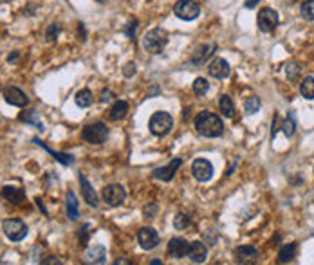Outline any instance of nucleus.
<instances>
[{"instance_id": "f257e3e1", "label": "nucleus", "mask_w": 314, "mask_h": 265, "mask_svg": "<svg viewBox=\"0 0 314 265\" xmlns=\"http://www.w3.org/2000/svg\"><path fill=\"white\" fill-rule=\"evenodd\" d=\"M195 128L197 132L204 137H220L224 134V123L222 119L213 112H201L195 118Z\"/></svg>"}, {"instance_id": "f03ea898", "label": "nucleus", "mask_w": 314, "mask_h": 265, "mask_svg": "<svg viewBox=\"0 0 314 265\" xmlns=\"http://www.w3.org/2000/svg\"><path fill=\"white\" fill-rule=\"evenodd\" d=\"M166 43H168V35H166L165 29H159V27L148 31V33L145 35V38H143V47L152 54L163 53Z\"/></svg>"}, {"instance_id": "7ed1b4c3", "label": "nucleus", "mask_w": 314, "mask_h": 265, "mask_svg": "<svg viewBox=\"0 0 314 265\" xmlns=\"http://www.w3.org/2000/svg\"><path fill=\"white\" fill-rule=\"evenodd\" d=\"M172 126H173L172 116H170L168 112H163V110L155 112L154 116L150 118V121H148L150 132H152L154 136H157V137L166 136V134L172 130Z\"/></svg>"}, {"instance_id": "20e7f679", "label": "nucleus", "mask_w": 314, "mask_h": 265, "mask_svg": "<svg viewBox=\"0 0 314 265\" xmlns=\"http://www.w3.org/2000/svg\"><path fill=\"white\" fill-rule=\"evenodd\" d=\"M82 137L90 144H103L108 139V128L105 123H92L87 124L82 132Z\"/></svg>"}, {"instance_id": "39448f33", "label": "nucleus", "mask_w": 314, "mask_h": 265, "mask_svg": "<svg viewBox=\"0 0 314 265\" xmlns=\"http://www.w3.org/2000/svg\"><path fill=\"white\" fill-rule=\"evenodd\" d=\"M2 231L11 242H22L27 236V225L20 218H6L2 222Z\"/></svg>"}, {"instance_id": "423d86ee", "label": "nucleus", "mask_w": 314, "mask_h": 265, "mask_svg": "<svg viewBox=\"0 0 314 265\" xmlns=\"http://www.w3.org/2000/svg\"><path fill=\"white\" fill-rule=\"evenodd\" d=\"M173 13H175V17L181 18V20L190 22V20H195V18L201 15V6L197 4L195 0H179V2H175V6H173Z\"/></svg>"}, {"instance_id": "0eeeda50", "label": "nucleus", "mask_w": 314, "mask_h": 265, "mask_svg": "<svg viewBox=\"0 0 314 265\" xmlns=\"http://www.w3.org/2000/svg\"><path fill=\"white\" fill-rule=\"evenodd\" d=\"M280 22L278 13L271 9V7H264L258 11V17H256V24H258V29L262 33H273L276 29V25Z\"/></svg>"}, {"instance_id": "6e6552de", "label": "nucleus", "mask_w": 314, "mask_h": 265, "mask_svg": "<svg viewBox=\"0 0 314 265\" xmlns=\"http://www.w3.org/2000/svg\"><path fill=\"white\" fill-rule=\"evenodd\" d=\"M101 197H103V201L107 202L108 206H121L125 197H126V191H125L121 184H108V186L103 188Z\"/></svg>"}, {"instance_id": "1a4fd4ad", "label": "nucleus", "mask_w": 314, "mask_h": 265, "mask_svg": "<svg viewBox=\"0 0 314 265\" xmlns=\"http://www.w3.org/2000/svg\"><path fill=\"white\" fill-rule=\"evenodd\" d=\"M191 173L199 183H208L213 177V164L208 159H195L191 164Z\"/></svg>"}, {"instance_id": "9d476101", "label": "nucleus", "mask_w": 314, "mask_h": 265, "mask_svg": "<svg viewBox=\"0 0 314 265\" xmlns=\"http://www.w3.org/2000/svg\"><path fill=\"white\" fill-rule=\"evenodd\" d=\"M215 53H217V43H213V41H204L201 45H197V49L193 51V54H191V63L193 65L206 63Z\"/></svg>"}, {"instance_id": "9b49d317", "label": "nucleus", "mask_w": 314, "mask_h": 265, "mask_svg": "<svg viewBox=\"0 0 314 265\" xmlns=\"http://www.w3.org/2000/svg\"><path fill=\"white\" fill-rule=\"evenodd\" d=\"M137 242L145 251H152L159 245V235L154 227H141L137 233Z\"/></svg>"}, {"instance_id": "f8f14e48", "label": "nucleus", "mask_w": 314, "mask_h": 265, "mask_svg": "<svg viewBox=\"0 0 314 265\" xmlns=\"http://www.w3.org/2000/svg\"><path fill=\"white\" fill-rule=\"evenodd\" d=\"M4 100L13 106H18V108H24V106L29 105V96L25 94L24 90H20L18 87H7L4 90Z\"/></svg>"}, {"instance_id": "ddd939ff", "label": "nucleus", "mask_w": 314, "mask_h": 265, "mask_svg": "<svg viewBox=\"0 0 314 265\" xmlns=\"http://www.w3.org/2000/svg\"><path fill=\"white\" fill-rule=\"evenodd\" d=\"M181 164H183V159H181V157H175L172 163H168V164L163 166V168H157V170L154 171V179L163 181V183L172 181L173 175H175V171L181 168Z\"/></svg>"}, {"instance_id": "4468645a", "label": "nucleus", "mask_w": 314, "mask_h": 265, "mask_svg": "<svg viewBox=\"0 0 314 265\" xmlns=\"http://www.w3.org/2000/svg\"><path fill=\"white\" fill-rule=\"evenodd\" d=\"M208 72H209V76L217 78V80H226L231 72V67L224 58H215L208 67Z\"/></svg>"}, {"instance_id": "2eb2a0df", "label": "nucleus", "mask_w": 314, "mask_h": 265, "mask_svg": "<svg viewBox=\"0 0 314 265\" xmlns=\"http://www.w3.org/2000/svg\"><path fill=\"white\" fill-rule=\"evenodd\" d=\"M188 247H190V244L184 238H179L177 236V238H172V240L168 242V254L175 260H181L188 254Z\"/></svg>"}, {"instance_id": "dca6fc26", "label": "nucleus", "mask_w": 314, "mask_h": 265, "mask_svg": "<svg viewBox=\"0 0 314 265\" xmlns=\"http://www.w3.org/2000/svg\"><path fill=\"white\" fill-rule=\"evenodd\" d=\"M78 179H80V186H82V193H83V199H85V202H87L90 207H98V206H100V199H98L96 191L92 189L90 183L85 179V175H83V173H80V175H78Z\"/></svg>"}, {"instance_id": "f3484780", "label": "nucleus", "mask_w": 314, "mask_h": 265, "mask_svg": "<svg viewBox=\"0 0 314 265\" xmlns=\"http://www.w3.org/2000/svg\"><path fill=\"white\" fill-rule=\"evenodd\" d=\"M235 258L238 264H255L258 260V249L253 245H242L235 251Z\"/></svg>"}, {"instance_id": "a211bd4d", "label": "nucleus", "mask_w": 314, "mask_h": 265, "mask_svg": "<svg viewBox=\"0 0 314 265\" xmlns=\"http://www.w3.org/2000/svg\"><path fill=\"white\" fill-rule=\"evenodd\" d=\"M0 195H2L4 201L11 202V204H22L25 199V191L18 186H4Z\"/></svg>"}, {"instance_id": "6ab92c4d", "label": "nucleus", "mask_w": 314, "mask_h": 265, "mask_svg": "<svg viewBox=\"0 0 314 265\" xmlns=\"http://www.w3.org/2000/svg\"><path fill=\"white\" fill-rule=\"evenodd\" d=\"M188 256L193 264H202L206 262V256H208V249L202 242H191L190 247H188Z\"/></svg>"}, {"instance_id": "aec40b11", "label": "nucleus", "mask_w": 314, "mask_h": 265, "mask_svg": "<svg viewBox=\"0 0 314 265\" xmlns=\"http://www.w3.org/2000/svg\"><path fill=\"white\" fill-rule=\"evenodd\" d=\"M105 258H107V253H105V247L101 245H94L85 253L87 264H105Z\"/></svg>"}, {"instance_id": "412c9836", "label": "nucleus", "mask_w": 314, "mask_h": 265, "mask_svg": "<svg viewBox=\"0 0 314 265\" xmlns=\"http://www.w3.org/2000/svg\"><path fill=\"white\" fill-rule=\"evenodd\" d=\"M65 209H67V217L69 220H78L80 218V207H78V199L76 195L69 191L65 197Z\"/></svg>"}, {"instance_id": "4be33fe9", "label": "nucleus", "mask_w": 314, "mask_h": 265, "mask_svg": "<svg viewBox=\"0 0 314 265\" xmlns=\"http://www.w3.org/2000/svg\"><path fill=\"white\" fill-rule=\"evenodd\" d=\"M126 114H128V103L125 100H118V101H114V105H112V108H110L108 116H110L112 121H121Z\"/></svg>"}, {"instance_id": "5701e85b", "label": "nucleus", "mask_w": 314, "mask_h": 265, "mask_svg": "<svg viewBox=\"0 0 314 265\" xmlns=\"http://www.w3.org/2000/svg\"><path fill=\"white\" fill-rule=\"evenodd\" d=\"M296 253H298V244H296V242H293V244H287V245H284V247L280 249L278 262H280V264L291 262V260L296 256Z\"/></svg>"}, {"instance_id": "b1692460", "label": "nucleus", "mask_w": 314, "mask_h": 265, "mask_svg": "<svg viewBox=\"0 0 314 265\" xmlns=\"http://www.w3.org/2000/svg\"><path fill=\"white\" fill-rule=\"evenodd\" d=\"M74 101H76V105L80 106V108H87V106H90L94 103V94L90 92L89 88H82V90L74 96Z\"/></svg>"}, {"instance_id": "393cba45", "label": "nucleus", "mask_w": 314, "mask_h": 265, "mask_svg": "<svg viewBox=\"0 0 314 265\" xmlns=\"http://www.w3.org/2000/svg\"><path fill=\"white\" fill-rule=\"evenodd\" d=\"M219 108H220V112H222L224 118H233V116H235V103H233V100L230 98V96H226V94L220 96Z\"/></svg>"}, {"instance_id": "a878e982", "label": "nucleus", "mask_w": 314, "mask_h": 265, "mask_svg": "<svg viewBox=\"0 0 314 265\" xmlns=\"http://www.w3.org/2000/svg\"><path fill=\"white\" fill-rule=\"evenodd\" d=\"M35 143H38V144H40L42 148H45V152H49V153H51V155H53L54 159H56V161H60V163H62V164H63V166H69V164H72V163H74V157H72V155H69V153L53 152V150H51V148H49V146H45V144H43V143H40V141H38V139H35Z\"/></svg>"}, {"instance_id": "bb28decb", "label": "nucleus", "mask_w": 314, "mask_h": 265, "mask_svg": "<svg viewBox=\"0 0 314 265\" xmlns=\"http://www.w3.org/2000/svg\"><path fill=\"white\" fill-rule=\"evenodd\" d=\"M20 121H24L27 124H35L38 130H43V123L38 119V112L36 110H25V112L20 114Z\"/></svg>"}, {"instance_id": "cd10ccee", "label": "nucleus", "mask_w": 314, "mask_h": 265, "mask_svg": "<svg viewBox=\"0 0 314 265\" xmlns=\"http://www.w3.org/2000/svg\"><path fill=\"white\" fill-rule=\"evenodd\" d=\"M300 92L305 100H314V78H305L300 85Z\"/></svg>"}, {"instance_id": "c85d7f7f", "label": "nucleus", "mask_w": 314, "mask_h": 265, "mask_svg": "<svg viewBox=\"0 0 314 265\" xmlns=\"http://www.w3.org/2000/svg\"><path fill=\"white\" fill-rule=\"evenodd\" d=\"M258 110H260V100H258L256 96L248 98L246 103H244V112L248 114V116H253V114H256Z\"/></svg>"}, {"instance_id": "c756f323", "label": "nucleus", "mask_w": 314, "mask_h": 265, "mask_svg": "<svg viewBox=\"0 0 314 265\" xmlns=\"http://www.w3.org/2000/svg\"><path fill=\"white\" fill-rule=\"evenodd\" d=\"M300 15H302V18L313 22L314 20V0H305V2H303L302 7H300Z\"/></svg>"}, {"instance_id": "7c9ffc66", "label": "nucleus", "mask_w": 314, "mask_h": 265, "mask_svg": "<svg viewBox=\"0 0 314 265\" xmlns=\"http://www.w3.org/2000/svg\"><path fill=\"white\" fill-rule=\"evenodd\" d=\"M173 227L179 229V231L188 229V227H190V217H188V215H184V213L175 215V218H173Z\"/></svg>"}, {"instance_id": "2f4dec72", "label": "nucleus", "mask_w": 314, "mask_h": 265, "mask_svg": "<svg viewBox=\"0 0 314 265\" xmlns=\"http://www.w3.org/2000/svg\"><path fill=\"white\" fill-rule=\"evenodd\" d=\"M282 130H284V134L287 137L294 136V130H296V121H294V116H293V114H289V116H287V119L282 123Z\"/></svg>"}, {"instance_id": "473e14b6", "label": "nucleus", "mask_w": 314, "mask_h": 265, "mask_svg": "<svg viewBox=\"0 0 314 265\" xmlns=\"http://www.w3.org/2000/svg\"><path fill=\"white\" fill-rule=\"evenodd\" d=\"M208 88H209V85H208V80H204V78H197L193 82V92L197 96H204L208 92Z\"/></svg>"}, {"instance_id": "72a5a7b5", "label": "nucleus", "mask_w": 314, "mask_h": 265, "mask_svg": "<svg viewBox=\"0 0 314 265\" xmlns=\"http://www.w3.org/2000/svg\"><path fill=\"white\" fill-rule=\"evenodd\" d=\"M58 35H60V25L58 24H51L47 27V31H45V40L54 41L56 38H58Z\"/></svg>"}, {"instance_id": "f704fd0d", "label": "nucleus", "mask_w": 314, "mask_h": 265, "mask_svg": "<svg viewBox=\"0 0 314 265\" xmlns=\"http://www.w3.org/2000/svg\"><path fill=\"white\" fill-rule=\"evenodd\" d=\"M157 211H159L157 204H148V206L143 207V213H145V217L147 218H154L155 215H157Z\"/></svg>"}, {"instance_id": "c9c22d12", "label": "nucleus", "mask_w": 314, "mask_h": 265, "mask_svg": "<svg viewBox=\"0 0 314 265\" xmlns=\"http://www.w3.org/2000/svg\"><path fill=\"white\" fill-rule=\"evenodd\" d=\"M134 74H136V63H134V61H128V63L123 67V76L132 78Z\"/></svg>"}, {"instance_id": "e433bc0d", "label": "nucleus", "mask_w": 314, "mask_h": 265, "mask_svg": "<svg viewBox=\"0 0 314 265\" xmlns=\"http://www.w3.org/2000/svg\"><path fill=\"white\" fill-rule=\"evenodd\" d=\"M100 100L103 101V103L114 100V92L112 90H108V88H103V90H101V94H100Z\"/></svg>"}, {"instance_id": "4c0bfd02", "label": "nucleus", "mask_w": 314, "mask_h": 265, "mask_svg": "<svg viewBox=\"0 0 314 265\" xmlns=\"http://www.w3.org/2000/svg\"><path fill=\"white\" fill-rule=\"evenodd\" d=\"M136 25H137L136 20H130V25L126 24V29H125V33L130 36V38H134V35H136Z\"/></svg>"}, {"instance_id": "58836bf2", "label": "nucleus", "mask_w": 314, "mask_h": 265, "mask_svg": "<svg viewBox=\"0 0 314 265\" xmlns=\"http://www.w3.org/2000/svg\"><path fill=\"white\" fill-rule=\"evenodd\" d=\"M80 242H82L83 245H85V242H87V225H83L82 229H80Z\"/></svg>"}, {"instance_id": "ea45409f", "label": "nucleus", "mask_w": 314, "mask_h": 265, "mask_svg": "<svg viewBox=\"0 0 314 265\" xmlns=\"http://www.w3.org/2000/svg\"><path fill=\"white\" fill-rule=\"evenodd\" d=\"M42 264H43V265H49V264H51V265H54V264L60 265L62 262H60V260H56V258H49V260H42Z\"/></svg>"}, {"instance_id": "a19ab883", "label": "nucleus", "mask_w": 314, "mask_h": 265, "mask_svg": "<svg viewBox=\"0 0 314 265\" xmlns=\"http://www.w3.org/2000/svg\"><path fill=\"white\" fill-rule=\"evenodd\" d=\"M18 56H20V53H18V51H15V53L9 54V58H7V61H9V63H13V61H17V60H18Z\"/></svg>"}, {"instance_id": "79ce46f5", "label": "nucleus", "mask_w": 314, "mask_h": 265, "mask_svg": "<svg viewBox=\"0 0 314 265\" xmlns=\"http://www.w3.org/2000/svg\"><path fill=\"white\" fill-rule=\"evenodd\" d=\"M258 2H260V0H248V2H246V7H248V9H251V7H255Z\"/></svg>"}, {"instance_id": "37998d69", "label": "nucleus", "mask_w": 314, "mask_h": 265, "mask_svg": "<svg viewBox=\"0 0 314 265\" xmlns=\"http://www.w3.org/2000/svg\"><path fill=\"white\" fill-rule=\"evenodd\" d=\"M96 2H100V4H105V2H108V0H96Z\"/></svg>"}, {"instance_id": "c03bdc74", "label": "nucleus", "mask_w": 314, "mask_h": 265, "mask_svg": "<svg viewBox=\"0 0 314 265\" xmlns=\"http://www.w3.org/2000/svg\"><path fill=\"white\" fill-rule=\"evenodd\" d=\"M287 2H289V4H294V2H296V0H287Z\"/></svg>"}]
</instances>
